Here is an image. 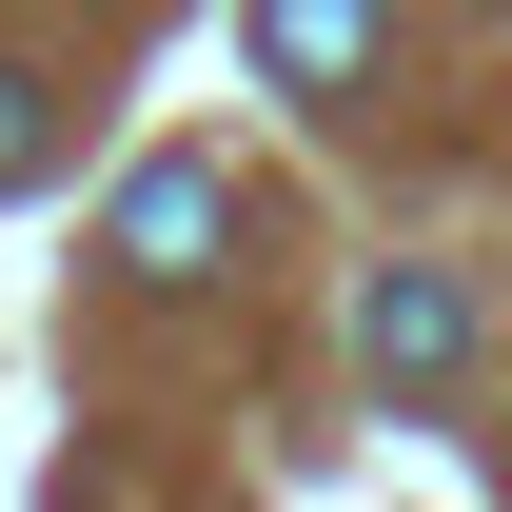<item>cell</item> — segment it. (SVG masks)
<instances>
[{"instance_id":"6da1fadb","label":"cell","mask_w":512,"mask_h":512,"mask_svg":"<svg viewBox=\"0 0 512 512\" xmlns=\"http://www.w3.org/2000/svg\"><path fill=\"white\" fill-rule=\"evenodd\" d=\"M375 0H256V79H276V99H355V79H375Z\"/></svg>"},{"instance_id":"7a4b0ae2","label":"cell","mask_w":512,"mask_h":512,"mask_svg":"<svg viewBox=\"0 0 512 512\" xmlns=\"http://www.w3.org/2000/svg\"><path fill=\"white\" fill-rule=\"evenodd\" d=\"M217 217H237V197H217V158H138L119 256H138V276H217Z\"/></svg>"},{"instance_id":"3957f363","label":"cell","mask_w":512,"mask_h":512,"mask_svg":"<svg viewBox=\"0 0 512 512\" xmlns=\"http://www.w3.org/2000/svg\"><path fill=\"white\" fill-rule=\"evenodd\" d=\"M453 335H473V316H453V276H375V375H394V394H434Z\"/></svg>"},{"instance_id":"277c9868","label":"cell","mask_w":512,"mask_h":512,"mask_svg":"<svg viewBox=\"0 0 512 512\" xmlns=\"http://www.w3.org/2000/svg\"><path fill=\"white\" fill-rule=\"evenodd\" d=\"M40 178H60V119H40V79L0 60V197H40Z\"/></svg>"}]
</instances>
